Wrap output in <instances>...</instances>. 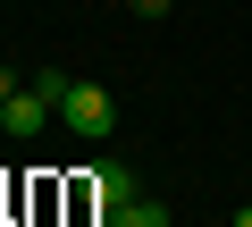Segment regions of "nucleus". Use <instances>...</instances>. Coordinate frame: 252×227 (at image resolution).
Segmentation results:
<instances>
[{
  "mask_svg": "<svg viewBox=\"0 0 252 227\" xmlns=\"http://www.w3.org/2000/svg\"><path fill=\"white\" fill-rule=\"evenodd\" d=\"M59 127L84 135V143H101V135L118 127V101H109L101 84H76V76H67V93H59Z\"/></svg>",
  "mask_w": 252,
  "mask_h": 227,
  "instance_id": "nucleus-1",
  "label": "nucleus"
},
{
  "mask_svg": "<svg viewBox=\"0 0 252 227\" xmlns=\"http://www.w3.org/2000/svg\"><path fill=\"white\" fill-rule=\"evenodd\" d=\"M0 109H9V135H17V143H34V135L51 127V109H59V101H51V93H9Z\"/></svg>",
  "mask_w": 252,
  "mask_h": 227,
  "instance_id": "nucleus-2",
  "label": "nucleus"
},
{
  "mask_svg": "<svg viewBox=\"0 0 252 227\" xmlns=\"http://www.w3.org/2000/svg\"><path fill=\"white\" fill-rule=\"evenodd\" d=\"M93 227H168V210H160L152 194H135V202H118V210H101Z\"/></svg>",
  "mask_w": 252,
  "mask_h": 227,
  "instance_id": "nucleus-3",
  "label": "nucleus"
},
{
  "mask_svg": "<svg viewBox=\"0 0 252 227\" xmlns=\"http://www.w3.org/2000/svg\"><path fill=\"white\" fill-rule=\"evenodd\" d=\"M93 194H101V210H118V202H135L143 185H135V168H118V160H101V177H93Z\"/></svg>",
  "mask_w": 252,
  "mask_h": 227,
  "instance_id": "nucleus-4",
  "label": "nucleus"
},
{
  "mask_svg": "<svg viewBox=\"0 0 252 227\" xmlns=\"http://www.w3.org/2000/svg\"><path fill=\"white\" fill-rule=\"evenodd\" d=\"M9 93H26V84H17V67H0V101H9Z\"/></svg>",
  "mask_w": 252,
  "mask_h": 227,
  "instance_id": "nucleus-5",
  "label": "nucleus"
},
{
  "mask_svg": "<svg viewBox=\"0 0 252 227\" xmlns=\"http://www.w3.org/2000/svg\"><path fill=\"white\" fill-rule=\"evenodd\" d=\"M135 9H143V17H160V9H168V0H135Z\"/></svg>",
  "mask_w": 252,
  "mask_h": 227,
  "instance_id": "nucleus-6",
  "label": "nucleus"
},
{
  "mask_svg": "<svg viewBox=\"0 0 252 227\" xmlns=\"http://www.w3.org/2000/svg\"><path fill=\"white\" fill-rule=\"evenodd\" d=\"M235 227H252V202H244V210H235Z\"/></svg>",
  "mask_w": 252,
  "mask_h": 227,
  "instance_id": "nucleus-7",
  "label": "nucleus"
},
{
  "mask_svg": "<svg viewBox=\"0 0 252 227\" xmlns=\"http://www.w3.org/2000/svg\"><path fill=\"white\" fill-rule=\"evenodd\" d=\"M0 135H9V109H0Z\"/></svg>",
  "mask_w": 252,
  "mask_h": 227,
  "instance_id": "nucleus-8",
  "label": "nucleus"
}]
</instances>
